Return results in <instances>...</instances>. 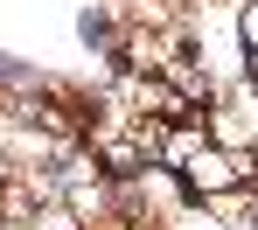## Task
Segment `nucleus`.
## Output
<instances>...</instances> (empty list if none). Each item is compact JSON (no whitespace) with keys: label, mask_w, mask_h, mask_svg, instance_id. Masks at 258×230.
I'll return each instance as SVG.
<instances>
[{"label":"nucleus","mask_w":258,"mask_h":230,"mask_svg":"<svg viewBox=\"0 0 258 230\" xmlns=\"http://www.w3.org/2000/svg\"><path fill=\"white\" fill-rule=\"evenodd\" d=\"M174 175H181V188L196 195V202H210V195H223V188H237L251 168H244V154H230V146H210V139H196L181 161H174Z\"/></svg>","instance_id":"f257e3e1"}]
</instances>
